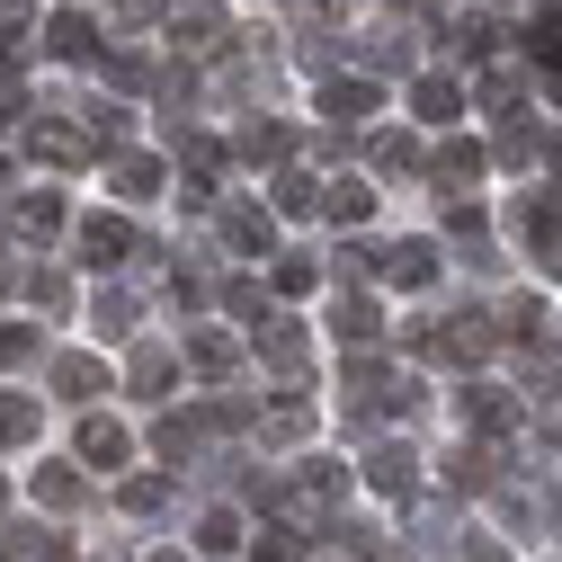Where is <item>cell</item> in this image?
<instances>
[{
    "instance_id": "cell-13",
    "label": "cell",
    "mask_w": 562,
    "mask_h": 562,
    "mask_svg": "<svg viewBox=\"0 0 562 562\" xmlns=\"http://www.w3.org/2000/svg\"><path fill=\"white\" fill-rule=\"evenodd\" d=\"M447 491H491V447H456L447 456Z\"/></svg>"
},
{
    "instance_id": "cell-41",
    "label": "cell",
    "mask_w": 562,
    "mask_h": 562,
    "mask_svg": "<svg viewBox=\"0 0 562 562\" xmlns=\"http://www.w3.org/2000/svg\"><path fill=\"white\" fill-rule=\"evenodd\" d=\"M0 188H10V161H0Z\"/></svg>"
},
{
    "instance_id": "cell-39",
    "label": "cell",
    "mask_w": 562,
    "mask_h": 562,
    "mask_svg": "<svg viewBox=\"0 0 562 562\" xmlns=\"http://www.w3.org/2000/svg\"><path fill=\"white\" fill-rule=\"evenodd\" d=\"M27 19V0H0V27H19Z\"/></svg>"
},
{
    "instance_id": "cell-16",
    "label": "cell",
    "mask_w": 562,
    "mask_h": 562,
    "mask_svg": "<svg viewBox=\"0 0 562 562\" xmlns=\"http://www.w3.org/2000/svg\"><path fill=\"white\" fill-rule=\"evenodd\" d=\"M27 153H36V161H54V170H72V161H81V134H63V125H36V134H27Z\"/></svg>"
},
{
    "instance_id": "cell-40",
    "label": "cell",
    "mask_w": 562,
    "mask_h": 562,
    "mask_svg": "<svg viewBox=\"0 0 562 562\" xmlns=\"http://www.w3.org/2000/svg\"><path fill=\"white\" fill-rule=\"evenodd\" d=\"M153 562H188V553H153Z\"/></svg>"
},
{
    "instance_id": "cell-23",
    "label": "cell",
    "mask_w": 562,
    "mask_h": 562,
    "mask_svg": "<svg viewBox=\"0 0 562 562\" xmlns=\"http://www.w3.org/2000/svg\"><path fill=\"white\" fill-rule=\"evenodd\" d=\"M19 224H27V233H54V224H63V196H54V188L19 196Z\"/></svg>"
},
{
    "instance_id": "cell-35",
    "label": "cell",
    "mask_w": 562,
    "mask_h": 562,
    "mask_svg": "<svg viewBox=\"0 0 562 562\" xmlns=\"http://www.w3.org/2000/svg\"><path fill=\"white\" fill-rule=\"evenodd\" d=\"M27 348H36V322H0V367L27 358Z\"/></svg>"
},
{
    "instance_id": "cell-1",
    "label": "cell",
    "mask_w": 562,
    "mask_h": 562,
    "mask_svg": "<svg viewBox=\"0 0 562 562\" xmlns=\"http://www.w3.org/2000/svg\"><path fill=\"white\" fill-rule=\"evenodd\" d=\"M411 339L429 348V358H482V348L501 339V330H491V313H447L438 330H411Z\"/></svg>"
},
{
    "instance_id": "cell-24",
    "label": "cell",
    "mask_w": 562,
    "mask_h": 562,
    "mask_svg": "<svg viewBox=\"0 0 562 562\" xmlns=\"http://www.w3.org/2000/svg\"><path fill=\"white\" fill-rule=\"evenodd\" d=\"M375 322H384V313H375L367 295H348V304H339V339H375Z\"/></svg>"
},
{
    "instance_id": "cell-36",
    "label": "cell",
    "mask_w": 562,
    "mask_h": 562,
    "mask_svg": "<svg viewBox=\"0 0 562 562\" xmlns=\"http://www.w3.org/2000/svg\"><path fill=\"white\" fill-rule=\"evenodd\" d=\"M375 161H384V170H411V161H419V144H411V134H384Z\"/></svg>"
},
{
    "instance_id": "cell-33",
    "label": "cell",
    "mask_w": 562,
    "mask_h": 562,
    "mask_svg": "<svg viewBox=\"0 0 562 562\" xmlns=\"http://www.w3.org/2000/svg\"><path fill=\"white\" fill-rule=\"evenodd\" d=\"M313 205H322L313 179H277V215H313Z\"/></svg>"
},
{
    "instance_id": "cell-26",
    "label": "cell",
    "mask_w": 562,
    "mask_h": 562,
    "mask_svg": "<svg viewBox=\"0 0 562 562\" xmlns=\"http://www.w3.org/2000/svg\"><path fill=\"white\" fill-rule=\"evenodd\" d=\"M196 544H205V553H233V544H241V518H233V509H215V518L196 527Z\"/></svg>"
},
{
    "instance_id": "cell-34",
    "label": "cell",
    "mask_w": 562,
    "mask_h": 562,
    "mask_svg": "<svg viewBox=\"0 0 562 562\" xmlns=\"http://www.w3.org/2000/svg\"><path fill=\"white\" fill-rule=\"evenodd\" d=\"M277 295H313V259H277Z\"/></svg>"
},
{
    "instance_id": "cell-32",
    "label": "cell",
    "mask_w": 562,
    "mask_h": 562,
    "mask_svg": "<svg viewBox=\"0 0 562 562\" xmlns=\"http://www.w3.org/2000/svg\"><path fill=\"white\" fill-rule=\"evenodd\" d=\"M268 358H277V367H304V330L277 322V330H268Z\"/></svg>"
},
{
    "instance_id": "cell-5",
    "label": "cell",
    "mask_w": 562,
    "mask_h": 562,
    "mask_svg": "<svg viewBox=\"0 0 562 562\" xmlns=\"http://www.w3.org/2000/svg\"><path fill=\"white\" fill-rule=\"evenodd\" d=\"M375 108H384L375 81H330V90H322V116H330V125H367Z\"/></svg>"
},
{
    "instance_id": "cell-42",
    "label": "cell",
    "mask_w": 562,
    "mask_h": 562,
    "mask_svg": "<svg viewBox=\"0 0 562 562\" xmlns=\"http://www.w3.org/2000/svg\"><path fill=\"white\" fill-rule=\"evenodd\" d=\"M553 170H562V144H553Z\"/></svg>"
},
{
    "instance_id": "cell-3",
    "label": "cell",
    "mask_w": 562,
    "mask_h": 562,
    "mask_svg": "<svg viewBox=\"0 0 562 562\" xmlns=\"http://www.w3.org/2000/svg\"><path fill=\"white\" fill-rule=\"evenodd\" d=\"M375 277H384V286H429V277H438V250H429V241H393V250H375Z\"/></svg>"
},
{
    "instance_id": "cell-29",
    "label": "cell",
    "mask_w": 562,
    "mask_h": 562,
    "mask_svg": "<svg viewBox=\"0 0 562 562\" xmlns=\"http://www.w3.org/2000/svg\"><path fill=\"white\" fill-rule=\"evenodd\" d=\"M134 384L161 393V384H170V348H134Z\"/></svg>"
},
{
    "instance_id": "cell-10",
    "label": "cell",
    "mask_w": 562,
    "mask_h": 562,
    "mask_svg": "<svg viewBox=\"0 0 562 562\" xmlns=\"http://www.w3.org/2000/svg\"><path fill=\"white\" fill-rule=\"evenodd\" d=\"M125 429H116V419H81V464H125Z\"/></svg>"
},
{
    "instance_id": "cell-17",
    "label": "cell",
    "mask_w": 562,
    "mask_h": 562,
    "mask_svg": "<svg viewBox=\"0 0 562 562\" xmlns=\"http://www.w3.org/2000/svg\"><path fill=\"white\" fill-rule=\"evenodd\" d=\"M322 215H330V224H367V215H375V196L348 179V188H330V196H322Z\"/></svg>"
},
{
    "instance_id": "cell-7",
    "label": "cell",
    "mask_w": 562,
    "mask_h": 562,
    "mask_svg": "<svg viewBox=\"0 0 562 562\" xmlns=\"http://www.w3.org/2000/svg\"><path fill=\"white\" fill-rule=\"evenodd\" d=\"M54 393L90 402V393H108V367H99V358H81V348H72V358H54Z\"/></svg>"
},
{
    "instance_id": "cell-25",
    "label": "cell",
    "mask_w": 562,
    "mask_h": 562,
    "mask_svg": "<svg viewBox=\"0 0 562 562\" xmlns=\"http://www.w3.org/2000/svg\"><path fill=\"white\" fill-rule=\"evenodd\" d=\"M196 429H205V419H161L153 438H161V456H170V464H188V447H196Z\"/></svg>"
},
{
    "instance_id": "cell-38",
    "label": "cell",
    "mask_w": 562,
    "mask_h": 562,
    "mask_svg": "<svg viewBox=\"0 0 562 562\" xmlns=\"http://www.w3.org/2000/svg\"><path fill=\"white\" fill-rule=\"evenodd\" d=\"M161 10H179V0H116V19H161Z\"/></svg>"
},
{
    "instance_id": "cell-30",
    "label": "cell",
    "mask_w": 562,
    "mask_h": 562,
    "mask_svg": "<svg viewBox=\"0 0 562 562\" xmlns=\"http://www.w3.org/2000/svg\"><path fill=\"white\" fill-rule=\"evenodd\" d=\"M447 233H456V241H473V250H482V233H491V224H482V205H447ZM482 259H491V250H482Z\"/></svg>"
},
{
    "instance_id": "cell-20",
    "label": "cell",
    "mask_w": 562,
    "mask_h": 562,
    "mask_svg": "<svg viewBox=\"0 0 562 562\" xmlns=\"http://www.w3.org/2000/svg\"><path fill=\"white\" fill-rule=\"evenodd\" d=\"M438 179H447V188H473V179H482V144H447V153H438Z\"/></svg>"
},
{
    "instance_id": "cell-9",
    "label": "cell",
    "mask_w": 562,
    "mask_h": 562,
    "mask_svg": "<svg viewBox=\"0 0 562 562\" xmlns=\"http://www.w3.org/2000/svg\"><path fill=\"white\" fill-rule=\"evenodd\" d=\"M367 482H375V491H411V482H419V456H411V447H375V456H367Z\"/></svg>"
},
{
    "instance_id": "cell-11",
    "label": "cell",
    "mask_w": 562,
    "mask_h": 562,
    "mask_svg": "<svg viewBox=\"0 0 562 562\" xmlns=\"http://www.w3.org/2000/svg\"><path fill=\"white\" fill-rule=\"evenodd\" d=\"M188 367L224 384V375H233V339H224V330H188Z\"/></svg>"
},
{
    "instance_id": "cell-31",
    "label": "cell",
    "mask_w": 562,
    "mask_h": 562,
    "mask_svg": "<svg viewBox=\"0 0 562 562\" xmlns=\"http://www.w3.org/2000/svg\"><path fill=\"white\" fill-rule=\"evenodd\" d=\"M295 553H304V544H295L286 527H259V544H250V562H295Z\"/></svg>"
},
{
    "instance_id": "cell-4",
    "label": "cell",
    "mask_w": 562,
    "mask_h": 562,
    "mask_svg": "<svg viewBox=\"0 0 562 562\" xmlns=\"http://www.w3.org/2000/svg\"><path fill=\"white\" fill-rule=\"evenodd\" d=\"M81 259H90V268L134 259V224H125V215H90V224H81Z\"/></svg>"
},
{
    "instance_id": "cell-2",
    "label": "cell",
    "mask_w": 562,
    "mask_h": 562,
    "mask_svg": "<svg viewBox=\"0 0 562 562\" xmlns=\"http://www.w3.org/2000/svg\"><path fill=\"white\" fill-rule=\"evenodd\" d=\"M518 224H527L536 268H553V277H562V205H553V196H527V205H518Z\"/></svg>"
},
{
    "instance_id": "cell-14",
    "label": "cell",
    "mask_w": 562,
    "mask_h": 562,
    "mask_svg": "<svg viewBox=\"0 0 562 562\" xmlns=\"http://www.w3.org/2000/svg\"><path fill=\"white\" fill-rule=\"evenodd\" d=\"M411 108L429 116V125H456V116H464V99H456V81H419V90H411Z\"/></svg>"
},
{
    "instance_id": "cell-12",
    "label": "cell",
    "mask_w": 562,
    "mask_h": 562,
    "mask_svg": "<svg viewBox=\"0 0 562 562\" xmlns=\"http://www.w3.org/2000/svg\"><path fill=\"white\" fill-rule=\"evenodd\" d=\"M108 188H116V196H153V188H161V161L125 153V161H108Z\"/></svg>"
},
{
    "instance_id": "cell-28",
    "label": "cell",
    "mask_w": 562,
    "mask_h": 562,
    "mask_svg": "<svg viewBox=\"0 0 562 562\" xmlns=\"http://www.w3.org/2000/svg\"><path fill=\"white\" fill-rule=\"evenodd\" d=\"M241 153H250V161H286V125H250Z\"/></svg>"
},
{
    "instance_id": "cell-22",
    "label": "cell",
    "mask_w": 562,
    "mask_h": 562,
    "mask_svg": "<svg viewBox=\"0 0 562 562\" xmlns=\"http://www.w3.org/2000/svg\"><path fill=\"white\" fill-rule=\"evenodd\" d=\"M0 438H10V447L36 438V402H27V393H0Z\"/></svg>"
},
{
    "instance_id": "cell-19",
    "label": "cell",
    "mask_w": 562,
    "mask_h": 562,
    "mask_svg": "<svg viewBox=\"0 0 562 562\" xmlns=\"http://www.w3.org/2000/svg\"><path fill=\"white\" fill-rule=\"evenodd\" d=\"M170 27H188V45H215V0H179V10H170Z\"/></svg>"
},
{
    "instance_id": "cell-6",
    "label": "cell",
    "mask_w": 562,
    "mask_h": 562,
    "mask_svg": "<svg viewBox=\"0 0 562 562\" xmlns=\"http://www.w3.org/2000/svg\"><path fill=\"white\" fill-rule=\"evenodd\" d=\"M45 45H54V54H63V63H90V54H99V27H90V19H81V10H63V19H54V27H45Z\"/></svg>"
},
{
    "instance_id": "cell-37",
    "label": "cell",
    "mask_w": 562,
    "mask_h": 562,
    "mask_svg": "<svg viewBox=\"0 0 562 562\" xmlns=\"http://www.w3.org/2000/svg\"><path fill=\"white\" fill-rule=\"evenodd\" d=\"M304 482H313V491H322V501H330V491H348V473H339V464H330V456H313V464H304Z\"/></svg>"
},
{
    "instance_id": "cell-8",
    "label": "cell",
    "mask_w": 562,
    "mask_h": 562,
    "mask_svg": "<svg viewBox=\"0 0 562 562\" xmlns=\"http://www.w3.org/2000/svg\"><path fill=\"white\" fill-rule=\"evenodd\" d=\"M464 419H473V429H491V438H501V429H509L518 411H509V393H501V384H464Z\"/></svg>"
},
{
    "instance_id": "cell-18",
    "label": "cell",
    "mask_w": 562,
    "mask_h": 562,
    "mask_svg": "<svg viewBox=\"0 0 562 562\" xmlns=\"http://www.w3.org/2000/svg\"><path fill=\"white\" fill-rule=\"evenodd\" d=\"M36 501H45V509H72V501H81V473H72V464H45V473H36Z\"/></svg>"
},
{
    "instance_id": "cell-21",
    "label": "cell",
    "mask_w": 562,
    "mask_h": 562,
    "mask_svg": "<svg viewBox=\"0 0 562 562\" xmlns=\"http://www.w3.org/2000/svg\"><path fill=\"white\" fill-rule=\"evenodd\" d=\"M509 339H527V348H544V339H553V313H544L536 295H527V304H509Z\"/></svg>"
},
{
    "instance_id": "cell-27",
    "label": "cell",
    "mask_w": 562,
    "mask_h": 562,
    "mask_svg": "<svg viewBox=\"0 0 562 562\" xmlns=\"http://www.w3.org/2000/svg\"><path fill=\"white\" fill-rule=\"evenodd\" d=\"M116 501H125V509H161V501H170V482H161V473H134Z\"/></svg>"
},
{
    "instance_id": "cell-15",
    "label": "cell",
    "mask_w": 562,
    "mask_h": 562,
    "mask_svg": "<svg viewBox=\"0 0 562 562\" xmlns=\"http://www.w3.org/2000/svg\"><path fill=\"white\" fill-rule=\"evenodd\" d=\"M224 241L259 259V250H268V215H259V205H233V215H224Z\"/></svg>"
}]
</instances>
